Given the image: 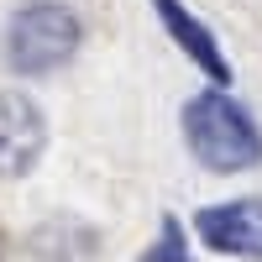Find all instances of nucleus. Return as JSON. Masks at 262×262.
<instances>
[{"label":"nucleus","mask_w":262,"mask_h":262,"mask_svg":"<svg viewBox=\"0 0 262 262\" xmlns=\"http://www.w3.org/2000/svg\"><path fill=\"white\" fill-rule=\"evenodd\" d=\"M200 236L205 247L215 252H231V257H262V200H231V205H215L200 210Z\"/></svg>","instance_id":"4"},{"label":"nucleus","mask_w":262,"mask_h":262,"mask_svg":"<svg viewBox=\"0 0 262 262\" xmlns=\"http://www.w3.org/2000/svg\"><path fill=\"white\" fill-rule=\"evenodd\" d=\"M184 142L215 173H242L262 158V131L226 90H205L184 105Z\"/></svg>","instance_id":"1"},{"label":"nucleus","mask_w":262,"mask_h":262,"mask_svg":"<svg viewBox=\"0 0 262 262\" xmlns=\"http://www.w3.org/2000/svg\"><path fill=\"white\" fill-rule=\"evenodd\" d=\"M42 147H48V121H42L37 100L21 90H0V179L32 173Z\"/></svg>","instance_id":"3"},{"label":"nucleus","mask_w":262,"mask_h":262,"mask_svg":"<svg viewBox=\"0 0 262 262\" xmlns=\"http://www.w3.org/2000/svg\"><path fill=\"white\" fill-rule=\"evenodd\" d=\"M152 11L163 16L168 37L179 42V48H184V53H189V58L200 63V69H205L215 84H221V90H226V79H231V63H226V53H221V42H215V37L205 32V21H194V16L179 6V0H152Z\"/></svg>","instance_id":"5"},{"label":"nucleus","mask_w":262,"mask_h":262,"mask_svg":"<svg viewBox=\"0 0 262 262\" xmlns=\"http://www.w3.org/2000/svg\"><path fill=\"white\" fill-rule=\"evenodd\" d=\"M147 262H189L184 236H179V226H173V221H163V252H147Z\"/></svg>","instance_id":"6"},{"label":"nucleus","mask_w":262,"mask_h":262,"mask_svg":"<svg viewBox=\"0 0 262 262\" xmlns=\"http://www.w3.org/2000/svg\"><path fill=\"white\" fill-rule=\"evenodd\" d=\"M79 42H84V27L63 0H27L6 21V63L11 74H27V79L63 69L79 53Z\"/></svg>","instance_id":"2"}]
</instances>
